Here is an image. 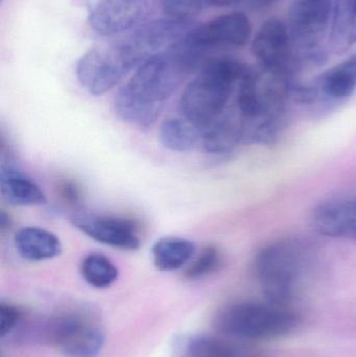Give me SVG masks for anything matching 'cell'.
Listing matches in <instances>:
<instances>
[{
    "instance_id": "29",
    "label": "cell",
    "mask_w": 356,
    "mask_h": 357,
    "mask_svg": "<svg viewBox=\"0 0 356 357\" xmlns=\"http://www.w3.org/2000/svg\"><path fill=\"white\" fill-rule=\"evenodd\" d=\"M10 226V218H8V215H6V212L1 211V214H0V227H1V228L4 230V229H6Z\"/></svg>"
},
{
    "instance_id": "1",
    "label": "cell",
    "mask_w": 356,
    "mask_h": 357,
    "mask_svg": "<svg viewBox=\"0 0 356 357\" xmlns=\"http://www.w3.org/2000/svg\"><path fill=\"white\" fill-rule=\"evenodd\" d=\"M207 60L182 41L140 65L116 96L139 110L159 116L164 102Z\"/></svg>"
},
{
    "instance_id": "20",
    "label": "cell",
    "mask_w": 356,
    "mask_h": 357,
    "mask_svg": "<svg viewBox=\"0 0 356 357\" xmlns=\"http://www.w3.org/2000/svg\"><path fill=\"white\" fill-rule=\"evenodd\" d=\"M160 142L167 150L173 152H187L194 148L200 129L185 119H169L160 128Z\"/></svg>"
},
{
    "instance_id": "19",
    "label": "cell",
    "mask_w": 356,
    "mask_h": 357,
    "mask_svg": "<svg viewBox=\"0 0 356 357\" xmlns=\"http://www.w3.org/2000/svg\"><path fill=\"white\" fill-rule=\"evenodd\" d=\"M152 253L158 270L173 272L192 259L196 253V243L181 237H163L155 243Z\"/></svg>"
},
{
    "instance_id": "13",
    "label": "cell",
    "mask_w": 356,
    "mask_h": 357,
    "mask_svg": "<svg viewBox=\"0 0 356 357\" xmlns=\"http://www.w3.org/2000/svg\"><path fill=\"white\" fill-rule=\"evenodd\" d=\"M356 89V54L324 71L311 85H305L307 102L346 100Z\"/></svg>"
},
{
    "instance_id": "17",
    "label": "cell",
    "mask_w": 356,
    "mask_h": 357,
    "mask_svg": "<svg viewBox=\"0 0 356 357\" xmlns=\"http://www.w3.org/2000/svg\"><path fill=\"white\" fill-rule=\"evenodd\" d=\"M242 142H245L244 126L236 111H226L203 131V146L212 154H223Z\"/></svg>"
},
{
    "instance_id": "10",
    "label": "cell",
    "mask_w": 356,
    "mask_h": 357,
    "mask_svg": "<svg viewBox=\"0 0 356 357\" xmlns=\"http://www.w3.org/2000/svg\"><path fill=\"white\" fill-rule=\"evenodd\" d=\"M154 10V0H95L88 22L98 35H119L148 22Z\"/></svg>"
},
{
    "instance_id": "26",
    "label": "cell",
    "mask_w": 356,
    "mask_h": 357,
    "mask_svg": "<svg viewBox=\"0 0 356 357\" xmlns=\"http://www.w3.org/2000/svg\"><path fill=\"white\" fill-rule=\"evenodd\" d=\"M58 190L60 197L70 205H77L81 199V190L71 181L65 180L59 183Z\"/></svg>"
},
{
    "instance_id": "4",
    "label": "cell",
    "mask_w": 356,
    "mask_h": 357,
    "mask_svg": "<svg viewBox=\"0 0 356 357\" xmlns=\"http://www.w3.org/2000/svg\"><path fill=\"white\" fill-rule=\"evenodd\" d=\"M304 249L295 241H280L257 254L255 270L265 301L288 306L302 271Z\"/></svg>"
},
{
    "instance_id": "11",
    "label": "cell",
    "mask_w": 356,
    "mask_h": 357,
    "mask_svg": "<svg viewBox=\"0 0 356 357\" xmlns=\"http://www.w3.org/2000/svg\"><path fill=\"white\" fill-rule=\"evenodd\" d=\"M252 54L261 68L293 77L297 70L294 46L288 24L270 18L261 24L252 40Z\"/></svg>"
},
{
    "instance_id": "8",
    "label": "cell",
    "mask_w": 356,
    "mask_h": 357,
    "mask_svg": "<svg viewBox=\"0 0 356 357\" xmlns=\"http://www.w3.org/2000/svg\"><path fill=\"white\" fill-rule=\"evenodd\" d=\"M192 20L158 19L144 23L121 40L123 47L138 65L178 45L194 29Z\"/></svg>"
},
{
    "instance_id": "2",
    "label": "cell",
    "mask_w": 356,
    "mask_h": 357,
    "mask_svg": "<svg viewBox=\"0 0 356 357\" xmlns=\"http://www.w3.org/2000/svg\"><path fill=\"white\" fill-rule=\"evenodd\" d=\"M251 69L225 56L208 59L182 93L180 109L184 119L206 129L227 111L232 94Z\"/></svg>"
},
{
    "instance_id": "16",
    "label": "cell",
    "mask_w": 356,
    "mask_h": 357,
    "mask_svg": "<svg viewBox=\"0 0 356 357\" xmlns=\"http://www.w3.org/2000/svg\"><path fill=\"white\" fill-rule=\"evenodd\" d=\"M2 197L15 206L44 205L45 193L24 174L10 165H2L0 174Z\"/></svg>"
},
{
    "instance_id": "30",
    "label": "cell",
    "mask_w": 356,
    "mask_h": 357,
    "mask_svg": "<svg viewBox=\"0 0 356 357\" xmlns=\"http://www.w3.org/2000/svg\"><path fill=\"white\" fill-rule=\"evenodd\" d=\"M1 1H3V0H1Z\"/></svg>"
},
{
    "instance_id": "28",
    "label": "cell",
    "mask_w": 356,
    "mask_h": 357,
    "mask_svg": "<svg viewBox=\"0 0 356 357\" xmlns=\"http://www.w3.org/2000/svg\"><path fill=\"white\" fill-rule=\"evenodd\" d=\"M206 1L208 6H227L238 3V2L244 1V0H206Z\"/></svg>"
},
{
    "instance_id": "23",
    "label": "cell",
    "mask_w": 356,
    "mask_h": 357,
    "mask_svg": "<svg viewBox=\"0 0 356 357\" xmlns=\"http://www.w3.org/2000/svg\"><path fill=\"white\" fill-rule=\"evenodd\" d=\"M221 264L219 250L215 245H206L186 271V276L190 279L202 278L217 271Z\"/></svg>"
},
{
    "instance_id": "6",
    "label": "cell",
    "mask_w": 356,
    "mask_h": 357,
    "mask_svg": "<svg viewBox=\"0 0 356 357\" xmlns=\"http://www.w3.org/2000/svg\"><path fill=\"white\" fill-rule=\"evenodd\" d=\"M252 37V23L246 14L232 12L194 26L183 40L184 44L200 56L227 48L242 47Z\"/></svg>"
},
{
    "instance_id": "24",
    "label": "cell",
    "mask_w": 356,
    "mask_h": 357,
    "mask_svg": "<svg viewBox=\"0 0 356 357\" xmlns=\"http://www.w3.org/2000/svg\"><path fill=\"white\" fill-rule=\"evenodd\" d=\"M163 12L169 18L192 20L198 16L206 6V0H161Z\"/></svg>"
},
{
    "instance_id": "15",
    "label": "cell",
    "mask_w": 356,
    "mask_h": 357,
    "mask_svg": "<svg viewBox=\"0 0 356 357\" xmlns=\"http://www.w3.org/2000/svg\"><path fill=\"white\" fill-rule=\"evenodd\" d=\"M19 255L29 261H44L60 255L62 245L54 233L39 227H24L15 235Z\"/></svg>"
},
{
    "instance_id": "27",
    "label": "cell",
    "mask_w": 356,
    "mask_h": 357,
    "mask_svg": "<svg viewBox=\"0 0 356 357\" xmlns=\"http://www.w3.org/2000/svg\"><path fill=\"white\" fill-rule=\"evenodd\" d=\"M244 1L252 10H263L275 3L278 0H244Z\"/></svg>"
},
{
    "instance_id": "3",
    "label": "cell",
    "mask_w": 356,
    "mask_h": 357,
    "mask_svg": "<svg viewBox=\"0 0 356 357\" xmlns=\"http://www.w3.org/2000/svg\"><path fill=\"white\" fill-rule=\"evenodd\" d=\"M299 322L298 314L288 306L242 302L221 310L215 318V328L236 339L261 341L288 335Z\"/></svg>"
},
{
    "instance_id": "12",
    "label": "cell",
    "mask_w": 356,
    "mask_h": 357,
    "mask_svg": "<svg viewBox=\"0 0 356 357\" xmlns=\"http://www.w3.org/2000/svg\"><path fill=\"white\" fill-rule=\"evenodd\" d=\"M71 220L84 234L104 245L127 251H135L141 245L137 225L127 218L84 213Z\"/></svg>"
},
{
    "instance_id": "25",
    "label": "cell",
    "mask_w": 356,
    "mask_h": 357,
    "mask_svg": "<svg viewBox=\"0 0 356 357\" xmlns=\"http://www.w3.org/2000/svg\"><path fill=\"white\" fill-rule=\"evenodd\" d=\"M22 318L20 310L10 303L0 304V337L8 335Z\"/></svg>"
},
{
    "instance_id": "18",
    "label": "cell",
    "mask_w": 356,
    "mask_h": 357,
    "mask_svg": "<svg viewBox=\"0 0 356 357\" xmlns=\"http://www.w3.org/2000/svg\"><path fill=\"white\" fill-rule=\"evenodd\" d=\"M330 47L342 54L356 45V0H336L330 25Z\"/></svg>"
},
{
    "instance_id": "14",
    "label": "cell",
    "mask_w": 356,
    "mask_h": 357,
    "mask_svg": "<svg viewBox=\"0 0 356 357\" xmlns=\"http://www.w3.org/2000/svg\"><path fill=\"white\" fill-rule=\"evenodd\" d=\"M314 225L321 234L356 241V202L336 199L314 212Z\"/></svg>"
},
{
    "instance_id": "22",
    "label": "cell",
    "mask_w": 356,
    "mask_h": 357,
    "mask_svg": "<svg viewBox=\"0 0 356 357\" xmlns=\"http://www.w3.org/2000/svg\"><path fill=\"white\" fill-rule=\"evenodd\" d=\"M188 357H235V349L227 342L212 337H196L190 340Z\"/></svg>"
},
{
    "instance_id": "5",
    "label": "cell",
    "mask_w": 356,
    "mask_h": 357,
    "mask_svg": "<svg viewBox=\"0 0 356 357\" xmlns=\"http://www.w3.org/2000/svg\"><path fill=\"white\" fill-rule=\"evenodd\" d=\"M334 6L332 0H293L288 12V27L295 50L297 69L319 66L326 61L322 48L330 35Z\"/></svg>"
},
{
    "instance_id": "7",
    "label": "cell",
    "mask_w": 356,
    "mask_h": 357,
    "mask_svg": "<svg viewBox=\"0 0 356 357\" xmlns=\"http://www.w3.org/2000/svg\"><path fill=\"white\" fill-rule=\"evenodd\" d=\"M41 335L68 357H96L105 345V335L100 327L77 314L50 319Z\"/></svg>"
},
{
    "instance_id": "9",
    "label": "cell",
    "mask_w": 356,
    "mask_h": 357,
    "mask_svg": "<svg viewBox=\"0 0 356 357\" xmlns=\"http://www.w3.org/2000/svg\"><path fill=\"white\" fill-rule=\"evenodd\" d=\"M133 70L115 44L92 48L77 63V77L92 96H102L116 87Z\"/></svg>"
},
{
    "instance_id": "21",
    "label": "cell",
    "mask_w": 356,
    "mask_h": 357,
    "mask_svg": "<svg viewBox=\"0 0 356 357\" xmlns=\"http://www.w3.org/2000/svg\"><path fill=\"white\" fill-rule=\"evenodd\" d=\"M81 273L86 282L96 289L111 287L118 278V270L106 256L92 253L82 262Z\"/></svg>"
}]
</instances>
